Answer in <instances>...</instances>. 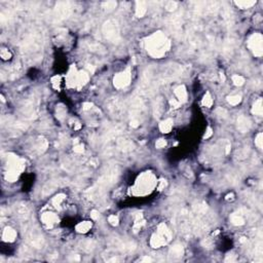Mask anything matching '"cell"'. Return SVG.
I'll list each match as a JSON object with an SVG mask.
<instances>
[{
	"label": "cell",
	"instance_id": "obj_1",
	"mask_svg": "<svg viewBox=\"0 0 263 263\" xmlns=\"http://www.w3.org/2000/svg\"><path fill=\"white\" fill-rule=\"evenodd\" d=\"M147 52L154 58H160L170 48V40L162 32H156L146 40Z\"/></svg>",
	"mask_w": 263,
	"mask_h": 263
},
{
	"label": "cell",
	"instance_id": "obj_2",
	"mask_svg": "<svg viewBox=\"0 0 263 263\" xmlns=\"http://www.w3.org/2000/svg\"><path fill=\"white\" fill-rule=\"evenodd\" d=\"M103 34L107 39L111 42H118L120 40V34H119V28L117 22L114 20H108L103 25Z\"/></svg>",
	"mask_w": 263,
	"mask_h": 263
},
{
	"label": "cell",
	"instance_id": "obj_3",
	"mask_svg": "<svg viewBox=\"0 0 263 263\" xmlns=\"http://www.w3.org/2000/svg\"><path fill=\"white\" fill-rule=\"evenodd\" d=\"M248 45H249L250 50H252L253 53L256 57H261L263 50H262V35L259 33H255L251 37L249 38L248 41Z\"/></svg>",
	"mask_w": 263,
	"mask_h": 263
},
{
	"label": "cell",
	"instance_id": "obj_4",
	"mask_svg": "<svg viewBox=\"0 0 263 263\" xmlns=\"http://www.w3.org/2000/svg\"><path fill=\"white\" fill-rule=\"evenodd\" d=\"M131 71L130 70H127L124 72H121V73H118L114 76V79H113V83H114V86L117 88H126L130 84L131 82Z\"/></svg>",
	"mask_w": 263,
	"mask_h": 263
},
{
	"label": "cell",
	"instance_id": "obj_5",
	"mask_svg": "<svg viewBox=\"0 0 263 263\" xmlns=\"http://www.w3.org/2000/svg\"><path fill=\"white\" fill-rule=\"evenodd\" d=\"M250 127H251V121H250V119L244 115L239 116V119H237V129L242 133H246L249 131Z\"/></svg>",
	"mask_w": 263,
	"mask_h": 263
},
{
	"label": "cell",
	"instance_id": "obj_6",
	"mask_svg": "<svg viewBox=\"0 0 263 263\" xmlns=\"http://www.w3.org/2000/svg\"><path fill=\"white\" fill-rule=\"evenodd\" d=\"M41 220L47 226H53V224H56L59 221V218L53 213H44L41 216Z\"/></svg>",
	"mask_w": 263,
	"mask_h": 263
},
{
	"label": "cell",
	"instance_id": "obj_7",
	"mask_svg": "<svg viewBox=\"0 0 263 263\" xmlns=\"http://www.w3.org/2000/svg\"><path fill=\"white\" fill-rule=\"evenodd\" d=\"M56 12H57V16L61 19H64V18H67L69 12H70V7L68 6L67 3H59L57 8H56Z\"/></svg>",
	"mask_w": 263,
	"mask_h": 263
},
{
	"label": "cell",
	"instance_id": "obj_8",
	"mask_svg": "<svg viewBox=\"0 0 263 263\" xmlns=\"http://www.w3.org/2000/svg\"><path fill=\"white\" fill-rule=\"evenodd\" d=\"M157 233H159L160 236H162L163 239H165V242H170L171 241V237H172V233H171V231L168 230V228L167 227V225H165V223H162L159 224L157 227Z\"/></svg>",
	"mask_w": 263,
	"mask_h": 263
},
{
	"label": "cell",
	"instance_id": "obj_9",
	"mask_svg": "<svg viewBox=\"0 0 263 263\" xmlns=\"http://www.w3.org/2000/svg\"><path fill=\"white\" fill-rule=\"evenodd\" d=\"M17 237V232L14 229L11 228V227H6L2 234V239L4 242H14Z\"/></svg>",
	"mask_w": 263,
	"mask_h": 263
},
{
	"label": "cell",
	"instance_id": "obj_10",
	"mask_svg": "<svg viewBox=\"0 0 263 263\" xmlns=\"http://www.w3.org/2000/svg\"><path fill=\"white\" fill-rule=\"evenodd\" d=\"M175 95L180 103H184V102H186V100H187V91H186V88L184 85L178 86L175 90Z\"/></svg>",
	"mask_w": 263,
	"mask_h": 263
},
{
	"label": "cell",
	"instance_id": "obj_11",
	"mask_svg": "<svg viewBox=\"0 0 263 263\" xmlns=\"http://www.w3.org/2000/svg\"><path fill=\"white\" fill-rule=\"evenodd\" d=\"M29 242L30 244L32 245L33 247L36 248H41L42 244H43V239L40 236H38L36 232H31V236H29Z\"/></svg>",
	"mask_w": 263,
	"mask_h": 263
},
{
	"label": "cell",
	"instance_id": "obj_12",
	"mask_svg": "<svg viewBox=\"0 0 263 263\" xmlns=\"http://www.w3.org/2000/svg\"><path fill=\"white\" fill-rule=\"evenodd\" d=\"M150 244H151V246L153 248H159L160 246H162V245L167 244V242H165V239H163L159 233H157V234H153L152 236Z\"/></svg>",
	"mask_w": 263,
	"mask_h": 263
},
{
	"label": "cell",
	"instance_id": "obj_13",
	"mask_svg": "<svg viewBox=\"0 0 263 263\" xmlns=\"http://www.w3.org/2000/svg\"><path fill=\"white\" fill-rule=\"evenodd\" d=\"M147 11V3L145 1H137L136 2V16L139 18L144 17Z\"/></svg>",
	"mask_w": 263,
	"mask_h": 263
},
{
	"label": "cell",
	"instance_id": "obj_14",
	"mask_svg": "<svg viewBox=\"0 0 263 263\" xmlns=\"http://www.w3.org/2000/svg\"><path fill=\"white\" fill-rule=\"evenodd\" d=\"M173 127V120L172 119H165V120L162 121L159 123V130L162 131V133H168L171 132Z\"/></svg>",
	"mask_w": 263,
	"mask_h": 263
},
{
	"label": "cell",
	"instance_id": "obj_15",
	"mask_svg": "<svg viewBox=\"0 0 263 263\" xmlns=\"http://www.w3.org/2000/svg\"><path fill=\"white\" fill-rule=\"evenodd\" d=\"M91 228V222L90 221H84V222H81L79 223L77 226H76V231L77 232H88L90 229Z\"/></svg>",
	"mask_w": 263,
	"mask_h": 263
},
{
	"label": "cell",
	"instance_id": "obj_16",
	"mask_svg": "<svg viewBox=\"0 0 263 263\" xmlns=\"http://www.w3.org/2000/svg\"><path fill=\"white\" fill-rule=\"evenodd\" d=\"M230 220L232 222V224L234 225L239 226V225H242L245 224V217L242 215V214H239V213H236L231 216Z\"/></svg>",
	"mask_w": 263,
	"mask_h": 263
},
{
	"label": "cell",
	"instance_id": "obj_17",
	"mask_svg": "<svg viewBox=\"0 0 263 263\" xmlns=\"http://www.w3.org/2000/svg\"><path fill=\"white\" fill-rule=\"evenodd\" d=\"M262 100L261 99H259V100H257L256 102H255L254 106H253V109H252V112L254 114H256V115H259L261 116L262 115Z\"/></svg>",
	"mask_w": 263,
	"mask_h": 263
},
{
	"label": "cell",
	"instance_id": "obj_18",
	"mask_svg": "<svg viewBox=\"0 0 263 263\" xmlns=\"http://www.w3.org/2000/svg\"><path fill=\"white\" fill-rule=\"evenodd\" d=\"M171 254H172V256L174 257H180L183 255V253H184V251H183V247L181 246V245H176V246H174L172 249H171Z\"/></svg>",
	"mask_w": 263,
	"mask_h": 263
},
{
	"label": "cell",
	"instance_id": "obj_19",
	"mask_svg": "<svg viewBox=\"0 0 263 263\" xmlns=\"http://www.w3.org/2000/svg\"><path fill=\"white\" fill-rule=\"evenodd\" d=\"M255 3H256V1H249V0H247V1H236V4L239 7H241V8H249V7H251L253 5H255Z\"/></svg>",
	"mask_w": 263,
	"mask_h": 263
},
{
	"label": "cell",
	"instance_id": "obj_20",
	"mask_svg": "<svg viewBox=\"0 0 263 263\" xmlns=\"http://www.w3.org/2000/svg\"><path fill=\"white\" fill-rule=\"evenodd\" d=\"M227 101L230 105H237L239 103H241L242 101V97L239 95H234V96H230L227 98Z\"/></svg>",
	"mask_w": 263,
	"mask_h": 263
},
{
	"label": "cell",
	"instance_id": "obj_21",
	"mask_svg": "<svg viewBox=\"0 0 263 263\" xmlns=\"http://www.w3.org/2000/svg\"><path fill=\"white\" fill-rule=\"evenodd\" d=\"M212 104H213V99L210 95V93H207L205 96H204L203 99V105L206 107H211Z\"/></svg>",
	"mask_w": 263,
	"mask_h": 263
},
{
	"label": "cell",
	"instance_id": "obj_22",
	"mask_svg": "<svg viewBox=\"0 0 263 263\" xmlns=\"http://www.w3.org/2000/svg\"><path fill=\"white\" fill-rule=\"evenodd\" d=\"M117 3L115 1H107V2H104L103 3V8H105L106 11H113L114 8L116 7Z\"/></svg>",
	"mask_w": 263,
	"mask_h": 263
},
{
	"label": "cell",
	"instance_id": "obj_23",
	"mask_svg": "<svg viewBox=\"0 0 263 263\" xmlns=\"http://www.w3.org/2000/svg\"><path fill=\"white\" fill-rule=\"evenodd\" d=\"M65 200V194H63V193H61V194H58L56 197H53V205L55 207H59L62 204V201Z\"/></svg>",
	"mask_w": 263,
	"mask_h": 263
},
{
	"label": "cell",
	"instance_id": "obj_24",
	"mask_svg": "<svg viewBox=\"0 0 263 263\" xmlns=\"http://www.w3.org/2000/svg\"><path fill=\"white\" fill-rule=\"evenodd\" d=\"M232 81H233V83L236 84V85L241 86L245 82V78L241 75H233L232 76Z\"/></svg>",
	"mask_w": 263,
	"mask_h": 263
},
{
	"label": "cell",
	"instance_id": "obj_25",
	"mask_svg": "<svg viewBox=\"0 0 263 263\" xmlns=\"http://www.w3.org/2000/svg\"><path fill=\"white\" fill-rule=\"evenodd\" d=\"M165 8H167V11H175V9L177 8V2H175V1H168L167 3H165Z\"/></svg>",
	"mask_w": 263,
	"mask_h": 263
},
{
	"label": "cell",
	"instance_id": "obj_26",
	"mask_svg": "<svg viewBox=\"0 0 263 263\" xmlns=\"http://www.w3.org/2000/svg\"><path fill=\"white\" fill-rule=\"evenodd\" d=\"M262 139H263L262 133H259V134L257 135L256 140H255V144H256L259 148H262V146H263V140Z\"/></svg>",
	"mask_w": 263,
	"mask_h": 263
},
{
	"label": "cell",
	"instance_id": "obj_27",
	"mask_svg": "<svg viewBox=\"0 0 263 263\" xmlns=\"http://www.w3.org/2000/svg\"><path fill=\"white\" fill-rule=\"evenodd\" d=\"M0 55H1V58L4 59V60H8V59L11 58V52H8V50H6V48H3L0 53Z\"/></svg>",
	"mask_w": 263,
	"mask_h": 263
},
{
	"label": "cell",
	"instance_id": "obj_28",
	"mask_svg": "<svg viewBox=\"0 0 263 263\" xmlns=\"http://www.w3.org/2000/svg\"><path fill=\"white\" fill-rule=\"evenodd\" d=\"M108 221H109V223H110L111 225H113V226H116L117 224H118V218H117V216H115V215L109 216Z\"/></svg>",
	"mask_w": 263,
	"mask_h": 263
},
{
	"label": "cell",
	"instance_id": "obj_29",
	"mask_svg": "<svg viewBox=\"0 0 263 263\" xmlns=\"http://www.w3.org/2000/svg\"><path fill=\"white\" fill-rule=\"evenodd\" d=\"M216 114L221 117H226L227 116V111L225 110V109L223 108H217L216 109Z\"/></svg>",
	"mask_w": 263,
	"mask_h": 263
},
{
	"label": "cell",
	"instance_id": "obj_30",
	"mask_svg": "<svg viewBox=\"0 0 263 263\" xmlns=\"http://www.w3.org/2000/svg\"><path fill=\"white\" fill-rule=\"evenodd\" d=\"M165 145H167V142H165V140H163V139L157 140L156 143H155V146H156V148H163Z\"/></svg>",
	"mask_w": 263,
	"mask_h": 263
},
{
	"label": "cell",
	"instance_id": "obj_31",
	"mask_svg": "<svg viewBox=\"0 0 263 263\" xmlns=\"http://www.w3.org/2000/svg\"><path fill=\"white\" fill-rule=\"evenodd\" d=\"M170 104H171V106H172V108H179L180 105H181L180 102L177 101V100H171Z\"/></svg>",
	"mask_w": 263,
	"mask_h": 263
},
{
	"label": "cell",
	"instance_id": "obj_32",
	"mask_svg": "<svg viewBox=\"0 0 263 263\" xmlns=\"http://www.w3.org/2000/svg\"><path fill=\"white\" fill-rule=\"evenodd\" d=\"M84 151V148H83V145H76L75 147H74V152L76 153H82Z\"/></svg>",
	"mask_w": 263,
	"mask_h": 263
},
{
	"label": "cell",
	"instance_id": "obj_33",
	"mask_svg": "<svg viewBox=\"0 0 263 263\" xmlns=\"http://www.w3.org/2000/svg\"><path fill=\"white\" fill-rule=\"evenodd\" d=\"M212 135H213V130L211 129V127H208V130H207V133L205 134V136H204V138L205 139H209Z\"/></svg>",
	"mask_w": 263,
	"mask_h": 263
},
{
	"label": "cell",
	"instance_id": "obj_34",
	"mask_svg": "<svg viewBox=\"0 0 263 263\" xmlns=\"http://www.w3.org/2000/svg\"><path fill=\"white\" fill-rule=\"evenodd\" d=\"M91 218L93 219H98L99 218V216H100V213H99L98 211H96V210H94V211H91Z\"/></svg>",
	"mask_w": 263,
	"mask_h": 263
},
{
	"label": "cell",
	"instance_id": "obj_35",
	"mask_svg": "<svg viewBox=\"0 0 263 263\" xmlns=\"http://www.w3.org/2000/svg\"><path fill=\"white\" fill-rule=\"evenodd\" d=\"M131 127H139V121H138L137 119H132Z\"/></svg>",
	"mask_w": 263,
	"mask_h": 263
},
{
	"label": "cell",
	"instance_id": "obj_36",
	"mask_svg": "<svg viewBox=\"0 0 263 263\" xmlns=\"http://www.w3.org/2000/svg\"><path fill=\"white\" fill-rule=\"evenodd\" d=\"M91 107H93V104H91V103H84L83 104V109H84V110H88V109H91Z\"/></svg>",
	"mask_w": 263,
	"mask_h": 263
},
{
	"label": "cell",
	"instance_id": "obj_37",
	"mask_svg": "<svg viewBox=\"0 0 263 263\" xmlns=\"http://www.w3.org/2000/svg\"><path fill=\"white\" fill-rule=\"evenodd\" d=\"M165 185H167V182H165V180H162V181H160V183H159V185H158V189L162 190Z\"/></svg>",
	"mask_w": 263,
	"mask_h": 263
},
{
	"label": "cell",
	"instance_id": "obj_38",
	"mask_svg": "<svg viewBox=\"0 0 263 263\" xmlns=\"http://www.w3.org/2000/svg\"><path fill=\"white\" fill-rule=\"evenodd\" d=\"M142 261H148V262H151L152 261V259L150 257H144L142 259Z\"/></svg>",
	"mask_w": 263,
	"mask_h": 263
},
{
	"label": "cell",
	"instance_id": "obj_39",
	"mask_svg": "<svg viewBox=\"0 0 263 263\" xmlns=\"http://www.w3.org/2000/svg\"><path fill=\"white\" fill-rule=\"evenodd\" d=\"M226 200H233V194H232V193H230V194H228V195H227V197H226Z\"/></svg>",
	"mask_w": 263,
	"mask_h": 263
},
{
	"label": "cell",
	"instance_id": "obj_40",
	"mask_svg": "<svg viewBox=\"0 0 263 263\" xmlns=\"http://www.w3.org/2000/svg\"><path fill=\"white\" fill-rule=\"evenodd\" d=\"M229 151H230V146L228 145V146H226V151H225V153H226V154H228Z\"/></svg>",
	"mask_w": 263,
	"mask_h": 263
}]
</instances>
